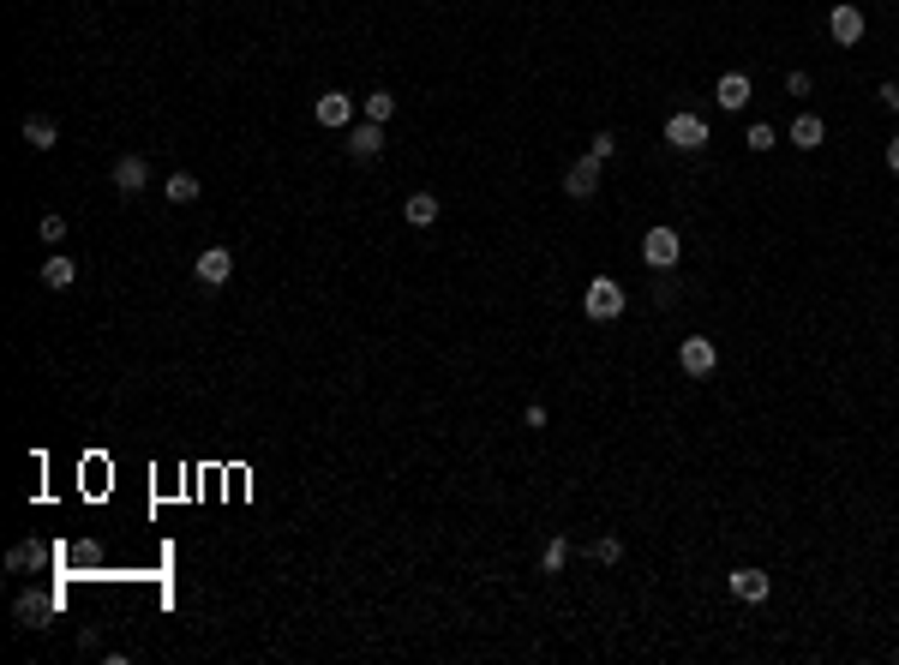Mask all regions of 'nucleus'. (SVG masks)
Masks as SVG:
<instances>
[{"instance_id": "nucleus-6", "label": "nucleus", "mask_w": 899, "mask_h": 665, "mask_svg": "<svg viewBox=\"0 0 899 665\" xmlns=\"http://www.w3.org/2000/svg\"><path fill=\"white\" fill-rule=\"evenodd\" d=\"M600 174H606V162H594V156H576V162L564 168V192L588 204V198L600 192Z\"/></svg>"}, {"instance_id": "nucleus-1", "label": "nucleus", "mask_w": 899, "mask_h": 665, "mask_svg": "<svg viewBox=\"0 0 899 665\" xmlns=\"http://www.w3.org/2000/svg\"><path fill=\"white\" fill-rule=\"evenodd\" d=\"M624 306H630V294H624V282H618V276H594V282L582 288V312H588L594 324L624 318Z\"/></svg>"}, {"instance_id": "nucleus-12", "label": "nucleus", "mask_w": 899, "mask_h": 665, "mask_svg": "<svg viewBox=\"0 0 899 665\" xmlns=\"http://www.w3.org/2000/svg\"><path fill=\"white\" fill-rule=\"evenodd\" d=\"M402 216H408V228H432V222L444 216V204H438V192H408V198H402Z\"/></svg>"}, {"instance_id": "nucleus-2", "label": "nucleus", "mask_w": 899, "mask_h": 665, "mask_svg": "<svg viewBox=\"0 0 899 665\" xmlns=\"http://www.w3.org/2000/svg\"><path fill=\"white\" fill-rule=\"evenodd\" d=\"M678 258H684V240H678V228H648L642 234V264L660 276V270H678Z\"/></svg>"}, {"instance_id": "nucleus-26", "label": "nucleus", "mask_w": 899, "mask_h": 665, "mask_svg": "<svg viewBox=\"0 0 899 665\" xmlns=\"http://www.w3.org/2000/svg\"><path fill=\"white\" fill-rule=\"evenodd\" d=\"M786 90H792V96H810V72H786Z\"/></svg>"}, {"instance_id": "nucleus-4", "label": "nucleus", "mask_w": 899, "mask_h": 665, "mask_svg": "<svg viewBox=\"0 0 899 665\" xmlns=\"http://www.w3.org/2000/svg\"><path fill=\"white\" fill-rule=\"evenodd\" d=\"M726 588H732V600H744V606H762V600L774 594V576H768V570H756V564H738V570L726 576Z\"/></svg>"}, {"instance_id": "nucleus-27", "label": "nucleus", "mask_w": 899, "mask_h": 665, "mask_svg": "<svg viewBox=\"0 0 899 665\" xmlns=\"http://www.w3.org/2000/svg\"><path fill=\"white\" fill-rule=\"evenodd\" d=\"M882 162H888V174H899V132L888 138V150H882Z\"/></svg>"}, {"instance_id": "nucleus-22", "label": "nucleus", "mask_w": 899, "mask_h": 665, "mask_svg": "<svg viewBox=\"0 0 899 665\" xmlns=\"http://www.w3.org/2000/svg\"><path fill=\"white\" fill-rule=\"evenodd\" d=\"M594 558H600V564H624V540H618V534L594 540Z\"/></svg>"}, {"instance_id": "nucleus-5", "label": "nucleus", "mask_w": 899, "mask_h": 665, "mask_svg": "<svg viewBox=\"0 0 899 665\" xmlns=\"http://www.w3.org/2000/svg\"><path fill=\"white\" fill-rule=\"evenodd\" d=\"M666 144H672V150H702V144H708V120L690 114V108H678V114L666 120Z\"/></svg>"}, {"instance_id": "nucleus-17", "label": "nucleus", "mask_w": 899, "mask_h": 665, "mask_svg": "<svg viewBox=\"0 0 899 665\" xmlns=\"http://www.w3.org/2000/svg\"><path fill=\"white\" fill-rule=\"evenodd\" d=\"M162 192H168V204H192V198H198V192H204V186H198V174H180V168H174V174H168V186H162Z\"/></svg>"}, {"instance_id": "nucleus-15", "label": "nucleus", "mask_w": 899, "mask_h": 665, "mask_svg": "<svg viewBox=\"0 0 899 665\" xmlns=\"http://www.w3.org/2000/svg\"><path fill=\"white\" fill-rule=\"evenodd\" d=\"M24 144H36V150H54V144H60V126H54L48 114H30V120H24Z\"/></svg>"}, {"instance_id": "nucleus-10", "label": "nucleus", "mask_w": 899, "mask_h": 665, "mask_svg": "<svg viewBox=\"0 0 899 665\" xmlns=\"http://www.w3.org/2000/svg\"><path fill=\"white\" fill-rule=\"evenodd\" d=\"M378 150H384V126H378V120L348 126V156H354V162H378Z\"/></svg>"}, {"instance_id": "nucleus-23", "label": "nucleus", "mask_w": 899, "mask_h": 665, "mask_svg": "<svg viewBox=\"0 0 899 665\" xmlns=\"http://www.w3.org/2000/svg\"><path fill=\"white\" fill-rule=\"evenodd\" d=\"M36 234H42V240H66V216H54V210H48V216H42V228H36Z\"/></svg>"}, {"instance_id": "nucleus-21", "label": "nucleus", "mask_w": 899, "mask_h": 665, "mask_svg": "<svg viewBox=\"0 0 899 665\" xmlns=\"http://www.w3.org/2000/svg\"><path fill=\"white\" fill-rule=\"evenodd\" d=\"M588 156H594V162H612V156H618V138H612V132H594V138H588Z\"/></svg>"}, {"instance_id": "nucleus-11", "label": "nucleus", "mask_w": 899, "mask_h": 665, "mask_svg": "<svg viewBox=\"0 0 899 665\" xmlns=\"http://www.w3.org/2000/svg\"><path fill=\"white\" fill-rule=\"evenodd\" d=\"M228 276H234V252H228V246L198 252V282H204V288H222Z\"/></svg>"}, {"instance_id": "nucleus-19", "label": "nucleus", "mask_w": 899, "mask_h": 665, "mask_svg": "<svg viewBox=\"0 0 899 665\" xmlns=\"http://www.w3.org/2000/svg\"><path fill=\"white\" fill-rule=\"evenodd\" d=\"M360 108H366V120H378V126H384V120L396 114V96H390V90H372V96H366Z\"/></svg>"}, {"instance_id": "nucleus-16", "label": "nucleus", "mask_w": 899, "mask_h": 665, "mask_svg": "<svg viewBox=\"0 0 899 665\" xmlns=\"http://www.w3.org/2000/svg\"><path fill=\"white\" fill-rule=\"evenodd\" d=\"M72 282H78V264H72V258H48V264H42V288L60 294V288H72Z\"/></svg>"}, {"instance_id": "nucleus-20", "label": "nucleus", "mask_w": 899, "mask_h": 665, "mask_svg": "<svg viewBox=\"0 0 899 665\" xmlns=\"http://www.w3.org/2000/svg\"><path fill=\"white\" fill-rule=\"evenodd\" d=\"M744 144H750V150H756V156H762V150H774V144H780V138H774V126H768V120H756V126H750V132H744Z\"/></svg>"}, {"instance_id": "nucleus-14", "label": "nucleus", "mask_w": 899, "mask_h": 665, "mask_svg": "<svg viewBox=\"0 0 899 665\" xmlns=\"http://www.w3.org/2000/svg\"><path fill=\"white\" fill-rule=\"evenodd\" d=\"M144 180H150V168H144V156H120L114 162V186L132 198V192H144Z\"/></svg>"}, {"instance_id": "nucleus-9", "label": "nucleus", "mask_w": 899, "mask_h": 665, "mask_svg": "<svg viewBox=\"0 0 899 665\" xmlns=\"http://www.w3.org/2000/svg\"><path fill=\"white\" fill-rule=\"evenodd\" d=\"M750 96H756V84H750L744 72H726V78L714 84V102H720L726 114H744V108H750Z\"/></svg>"}, {"instance_id": "nucleus-13", "label": "nucleus", "mask_w": 899, "mask_h": 665, "mask_svg": "<svg viewBox=\"0 0 899 665\" xmlns=\"http://www.w3.org/2000/svg\"><path fill=\"white\" fill-rule=\"evenodd\" d=\"M822 138H828V120H822V114H798V120H792V144H798V150H822Z\"/></svg>"}, {"instance_id": "nucleus-18", "label": "nucleus", "mask_w": 899, "mask_h": 665, "mask_svg": "<svg viewBox=\"0 0 899 665\" xmlns=\"http://www.w3.org/2000/svg\"><path fill=\"white\" fill-rule=\"evenodd\" d=\"M564 564H570V540H564V534H552V540H546V552H540V570H546V576H558Z\"/></svg>"}, {"instance_id": "nucleus-25", "label": "nucleus", "mask_w": 899, "mask_h": 665, "mask_svg": "<svg viewBox=\"0 0 899 665\" xmlns=\"http://www.w3.org/2000/svg\"><path fill=\"white\" fill-rule=\"evenodd\" d=\"M876 96H882V108H888V114H899V78H888V84H882Z\"/></svg>"}, {"instance_id": "nucleus-7", "label": "nucleus", "mask_w": 899, "mask_h": 665, "mask_svg": "<svg viewBox=\"0 0 899 665\" xmlns=\"http://www.w3.org/2000/svg\"><path fill=\"white\" fill-rule=\"evenodd\" d=\"M828 30H834V42H840V48H858V42H864V30H870V18H864L858 6H834V12H828Z\"/></svg>"}, {"instance_id": "nucleus-24", "label": "nucleus", "mask_w": 899, "mask_h": 665, "mask_svg": "<svg viewBox=\"0 0 899 665\" xmlns=\"http://www.w3.org/2000/svg\"><path fill=\"white\" fill-rule=\"evenodd\" d=\"M546 420H552V414H546V408H540V402H528V408H522V426H528V432H540V426H546Z\"/></svg>"}, {"instance_id": "nucleus-8", "label": "nucleus", "mask_w": 899, "mask_h": 665, "mask_svg": "<svg viewBox=\"0 0 899 665\" xmlns=\"http://www.w3.org/2000/svg\"><path fill=\"white\" fill-rule=\"evenodd\" d=\"M312 114H318V126H330V132H348V126H354V96L330 90V96H318V102H312Z\"/></svg>"}, {"instance_id": "nucleus-3", "label": "nucleus", "mask_w": 899, "mask_h": 665, "mask_svg": "<svg viewBox=\"0 0 899 665\" xmlns=\"http://www.w3.org/2000/svg\"><path fill=\"white\" fill-rule=\"evenodd\" d=\"M678 366H684V378H714V372H720L714 336H684V342H678Z\"/></svg>"}]
</instances>
